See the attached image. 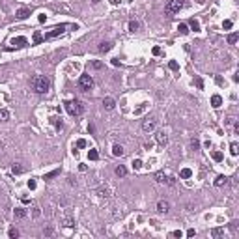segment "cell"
I'll return each instance as SVG.
<instances>
[{
    "instance_id": "6da1fadb",
    "label": "cell",
    "mask_w": 239,
    "mask_h": 239,
    "mask_svg": "<svg viewBox=\"0 0 239 239\" xmlns=\"http://www.w3.org/2000/svg\"><path fill=\"white\" fill-rule=\"evenodd\" d=\"M30 86H32V90H34L36 94H47L51 82H49V79L43 77V75H34V77L30 79Z\"/></svg>"
},
{
    "instance_id": "7a4b0ae2",
    "label": "cell",
    "mask_w": 239,
    "mask_h": 239,
    "mask_svg": "<svg viewBox=\"0 0 239 239\" xmlns=\"http://www.w3.org/2000/svg\"><path fill=\"white\" fill-rule=\"evenodd\" d=\"M66 110L71 116H81L84 112V105L81 101H77V99H69V101H66Z\"/></svg>"
},
{
    "instance_id": "3957f363",
    "label": "cell",
    "mask_w": 239,
    "mask_h": 239,
    "mask_svg": "<svg viewBox=\"0 0 239 239\" xmlns=\"http://www.w3.org/2000/svg\"><path fill=\"white\" fill-rule=\"evenodd\" d=\"M181 8H183V2H181V0H168V2H166V6H165V11L168 15H174V13H179V11H181Z\"/></svg>"
},
{
    "instance_id": "277c9868",
    "label": "cell",
    "mask_w": 239,
    "mask_h": 239,
    "mask_svg": "<svg viewBox=\"0 0 239 239\" xmlns=\"http://www.w3.org/2000/svg\"><path fill=\"white\" fill-rule=\"evenodd\" d=\"M79 88H81V92H90L94 88V79H92L90 75H81V79H79Z\"/></svg>"
},
{
    "instance_id": "5b68a950",
    "label": "cell",
    "mask_w": 239,
    "mask_h": 239,
    "mask_svg": "<svg viewBox=\"0 0 239 239\" xmlns=\"http://www.w3.org/2000/svg\"><path fill=\"white\" fill-rule=\"evenodd\" d=\"M66 28H67V25H60V26H54V28L51 30V32H47V34H45V39H53V38H56V36H60V34H62V32L66 30Z\"/></svg>"
},
{
    "instance_id": "8992f818",
    "label": "cell",
    "mask_w": 239,
    "mask_h": 239,
    "mask_svg": "<svg viewBox=\"0 0 239 239\" xmlns=\"http://www.w3.org/2000/svg\"><path fill=\"white\" fill-rule=\"evenodd\" d=\"M168 209H170V204L166 200H159L157 202V211L159 213H168Z\"/></svg>"
},
{
    "instance_id": "52a82bcc",
    "label": "cell",
    "mask_w": 239,
    "mask_h": 239,
    "mask_svg": "<svg viewBox=\"0 0 239 239\" xmlns=\"http://www.w3.org/2000/svg\"><path fill=\"white\" fill-rule=\"evenodd\" d=\"M155 140H157L161 146H166V144H168V137L165 135V131H159V133L155 135Z\"/></svg>"
},
{
    "instance_id": "ba28073f",
    "label": "cell",
    "mask_w": 239,
    "mask_h": 239,
    "mask_svg": "<svg viewBox=\"0 0 239 239\" xmlns=\"http://www.w3.org/2000/svg\"><path fill=\"white\" fill-rule=\"evenodd\" d=\"M155 125H157V122H155V120H146V122L142 123V129H144L146 133H150V131L155 129Z\"/></svg>"
},
{
    "instance_id": "9c48e42d",
    "label": "cell",
    "mask_w": 239,
    "mask_h": 239,
    "mask_svg": "<svg viewBox=\"0 0 239 239\" xmlns=\"http://www.w3.org/2000/svg\"><path fill=\"white\" fill-rule=\"evenodd\" d=\"M103 107H105L107 110H112L114 107H116V101H114L112 97H105L103 99Z\"/></svg>"
},
{
    "instance_id": "30bf717a",
    "label": "cell",
    "mask_w": 239,
    "mask_h": 239,
    "mask_svg": "<svg viewBox=\"0 0 239 239\" xmlns=\"http://www.w3.org/2000/svg\"><path fill=\"white\" fill-rule=\"evenodd\" d=\"M28 15H30V10H28V8H21V10H17L15 17H17V19H26Z\"/></svg>"
},
{
    "instance_id": "8fae6325",
    "label": "cell",
    "mask_w": 239,
    "mask_h": 239,
    "mask_svg": "<svg viewBox=\"0 0 239 239\" xmlns=\"http://www.w3.org/2000/svg\"><path fill=\"white\" fill-rule=\"evenodd\" d=\"M110 49H112V43L110 41H103L101 45H99V53H109Z\"/></svg>"
},
{
    "instance_id": "7c38bea8",
    "label": "cell",
    "mask_w": 239,
    "mask_h": 239,
    "mask_svg": "<svg viewBox=\"0 0 239 239\" xmlns=\"http://www.w3.org/2000/svg\"><path fill=\"white\" fill-rule=\"evenodd\" d=\"M11 43L13 45H17V47H26V38H15V39H11Z\"/></svg>"
},
{
    "instance_id": "4fadbf2b",
    "label": "cell",
    "mask_w": 239,
    "mask_h": 239,
    "mask_svg": "<svg viewBox=\"0 0 239 239\" xmlns=\"http://www.w3.org/2000/svg\"><path fill=\"white\" fill-rule=\"evenodd\" d=\"M211 105H213L215 109H219V107L222 105V97L221 95H213V97H211Z\"/></svg>"
},
{
    "instance_id": "5bb4252c",
    "label": "cell",
    "mask_w": 239,
    "mask_h": 239,
    "mask_svg": "<svg viewBox=\"0 0 239 239\" xmlns=\"http://www.w3.org/2000/svg\"><path fill=\"white\" fill-rule=\"evenodd\" d=\"M13 215H15V219H25V217H26V209L17 208V209L13 211Z\"/></svg>"
},
{
    "instance_id": "9a60e30c",
    "label": "cell",
    "mask_w": 239,
    "mask_h": 239,
    "mask_svg": "<svg viewBox=\"0 0 239 239\" xmlns=\"http://www.w3.org/2000/svg\"><path fill=\"white\" fill-rule=\"evenodd\" d=\"M112 155H114V157H122V155H123V148H122L120 144H116V146L112 148Z\"/></svg>"
},
{
    "instance_id": "2e32d148",
    "label": "cell",
    "mask_w": 239,
    "mask_h": 239,
    "mask_svg": "<svg viewBox=\"0 0 239 239\" xmlns=\"http://www.w3.org/2000/svg\"><path fill=\"white\" fill-rule=\"evenodd\" d=\"M116 176H118V178H125V176H127V170H125V166H122V165H120V166H116Z\"/></svg>"
},
{
    "instance_id": "e0dca14e",
    "label": "cell",
    "mask_w": 239,
    "mask_h": 239,
    "mask_svg": "<svg viewBox=\"0 0 239 239\" xmlns=\"http://www.w3.org/2000/svg\"><path fill=\"white\" fill-rule=\"evenodd\" d=\"M8 237H10V239H17L19 237V230L17 228H10V230H8Z\"/></svg>"
},
{
    "instance_id": "ac0fdd59",
    "label": "cell",
    "mask_w": 239,
    "mask_h": 239,
    "mask_svg": "<svg viewBox=\"0 0 239 239\" xmlns=\"http://www.w3.org/2000/svg\"><path fill=\"white\" fill-rule=\"evenodd\" d=\"M90 67H92V69H103V62H99V60H92Z\"/></svg>"
},
{
    "instance_id": "d6986e66",
    "label": "cell",
    "mask_w": 239,
    "mask_h": 239,
    "mask_svg": "<svg viewBox=\"0 0 239 239\" xmlns=\"http://www.w3.org/2000/svg\"><path fill=\"white\" fill-rule=\"evenodd\" d=\"M10 120V112L6 109H0V122H8Z\"/></svg>"
},
{
    "instance_id": "ffe728a7",
    "label": "cell",
    "mask_w": 239,
    "mask_h": 239,
    "mask_svg": "<svg viewBox=\"0 0 239 239\" xmlns=\"http://www.w3.org/2000/svg\"><path fill=\"white\" fill-rule=\"evenodd\" d=\"M189 26H191V28H193L194 32H198V30H200V23H198L196 19H191V21H189Z\"/></svg>"
},
{
    "instance_id": "44dd1931",
    "label": "cell",
    "mask_w": 239,
    "mask_h": 239,
    "mask_svg": "<svg viewBox=\"0 0 239 239\" xmlns=\"http://www.w3.org/2000/svg\"><path fill=\"white\" fill-rule=\"evenodd\" d=\"M191 176H193V170H189V168H183L181 172H179V178H183V179H187Z\"/></svg>"
},
{
    "instance_id": "7402d4cb",
    "label": "cell",
    "mask_w": 239,
    "mask_h": 239,
    "mask_svg": "<svg viewBox=\"0 0 239 239\" xmlns=\"http://www.w3.org/2000/svg\"><path fill=\"white\" fill-rule=\"evenodd\" d=\"M226 176H217V179H215V187H221V185H224L226 183Z\"/></svg>"
},
{
    "instance_id": "603a6c76",
    "label": "cell",
    "mask_w": 239,
    "mask_h": 239,
    "mask_svg": "<svg viewBox=\"0 0 239 239\" xmlns=\"http://www.w3.org/2000/svg\"><path fill=\"white\" fill-rule=\"evenodd\" d=\"M23 170H25V168H23L19 163H15V165L11 166V172H13V174H23Z\"/></svg>"
},
{
    "instance_id": "cb8c5ba5",
    "label": "cell",
    "mask_w": 239,
    "mask_h": 239,
    "mask_svg": "<svg viewBox=\"0 0 239 239\" xmlns=\"http://www.w3.org/2000/svg\"><path fill=\"white\" fill-rule=\"evenodd\" d=\"M237 39H239V36L236 34V32L228 36V43H230V45H236V43H237Z\"/></svg>"
},
{
    "instance_id": "d4e9b609",
    "label": "cell",
    "mask_w": 239,
    "mask_h": 239,
    "mask_svg": "<svg viewBox=\"0 0 239 239\" xmlns=\"http://www.w3.org/2000/svg\"><path fill=\"white\" fill-rule=\"evenodd\" d=\"M138 28H140V23H138V21H131L129 23V30L131 32H137Z\"/></svg>"
},
{
    "instance_id": "484cf974",
    "label": "cell",
    "mask_w": 239,
    "mask_h": 239,
    "mask_svg": "<svg viewBox=\"0 0 239 239\" xmlns=\"http://www.w3.org/2000/svg\"><path fill=\"white\" fill-rule=\"evenodd\" d=\"M155 179H157L159 183H165V181H168V179H166V176H165V172H157V174H155Z\"/></svg>"
},
{
    "instance_id": "4316f807",
    "label": "cell",
    "mask_w": 239,
    "mask_h": 239,
    "mask_svg": "<svg viewBox=\"0 0 239 239\" xmlns=\"http://www.w3.org/2000/svg\"><path fill=\"white\" fill-rule=\"evenodd\" d=\"M222 234H224V230H222V228H213V230H211V236H213V237H221Z\"/></svg>"
},
{
    "instance_id": "83f0119b",
    "label": "cell",
    "mask_w": 239,
    "mask_h": 239,
    "mask_svg": "<svg viewBox=\"0 0 239 239\" xmlns=\"http://www.w3.org/2000/svg\"><path fill=\"white\" fill-rule=\"evenodd\" d=\"M88 157L92 159V161H97V159H99V153H97L95 150H90V151H88Z\"/></svg>"
},
{
    "instance_id": "f1b7e54d",
    "label": "cell",
    "mask_w": 239,
    "mask_h": 239,
    "mask_svg": "<svg viewBox=\"0 0 239 239\" xmlns=\"http://www.w3.org/2000/svg\"><path fill=\"white\" fill-rule=\"evenodd\" d=\"M239 148V146H237V142H232V144H230V153H232V155H237V150Z\"/></svg>"
},
{
    "instance_id": "f546056e",
    "label": "cell",
    "mask_w": 239,
    "mask_h": 239,
    "mask_svg": "<svg viewBox=\"0 0 239 239\" xmlns=\"http://www.w3.org/2000/svg\"><path fill=\"white\" fill-rule=\"evenodd\" d=\"M97 194H99V196H110V191L109 189H97Z\"/></svg>"
},
{
    "instance_id": "4dcf8cb0",
    "label": "cell",
    "mask_w": 239,
    "mask_h": 239,
    "mask_svg": "<svg viewBox=\"0 0 239 239\" xmlns=\"http://www.w3.org/2000/svg\"><path fill=\"white\" fill-rule=\"evenodd\" d=\"M51 122L54 123V127H56V129H62V120H58V118H51Z\"/></svg>"
},
{
    "instance_id": "1f68e13d",
    "label": "cell",
    "mask_w": 239,
    "mask_h": 239,
    "mask_svg": "<svg viewBox=\"0 0 239 239\" xmlns=\"http://www.w3.org/2000/svg\"><path fill=\"white\" fill-rule=\"evenodd\" d=\"M133 168L135 170H140L142 168V161H140V159H135V161H133Z\"/></svg>"
},
{
    "instance_id": "d6a6232c",
    "label": "cell",
    "mask_w": 239,
    "mask_h": 239,
    "mask_svg": "<svg viewBox=\"0 0 239 239\" xmlns=\"http://www.w3.org/2000/svg\"><path fill=\"white\" fill-rule=\"evenodd\" d=\"M191 148H193V150H198V148H200V142H198L196 138H193V140H191Z\"/></svg>"
},
{
    "instance_id": "836d02e7",
    "label": "cell",
    "mask_w": 239,
    "mask_h": 239,
    "mask_svg": "<svg viewBox=\"0 0 239 239\" xmlns=\"http://www.w3.org/2000/svg\"><path fill=\"white\" fill-rule=\"evenodd\" d=\"M168 67H170V69H172V71H178V69H179V66H178V62H174V60H172V62H170V64H168Z\"/></svg>"
},
{
    "instance_id": "e575fe53",
    "label": "cell",
    "mask_w": 239,
    "mask_h": 239,
    "mask_svg": "<svg viewBox=\"0 0 239 239\" xmlns=\"http://www.w3.org/2000/svg\"><path fill=\"white\" fill-rule=\"evenodd\" d=\"M213 159L215 161H222V153L221 151H213Z\"/></svg>"
},
{
    "instance_id": "d590c367",
    "label": "cell",
    "mask_w": 239,
    "mask_h": 239,
    "mask_svg": "<svg viewBox=\"0 0 239 239\" xmlns=\"http://www.w3.org/2000/svg\"><path fill=\"white\" fill-rule=\"evenodd\" d=\"M178 30L181 32V34H187V32H189V28H187V25H179V26H178Z\"/></svg>"
},
{
    "instance_id": "8d00e7d4",
    "label": "cell",
    "mask_w": 239,
    "mask_h": 239,
    "mask_svg": "<svg viewBox=\"0 0 239 239\" xmlns=\"http://www.w3.org/2000/svg\"><path fill=\"white\" fill-rule=\"evenodd\" d=\"M194 82H196V86H198L200 90L204 88V82H202V79H200V77H196V79H194Z\"/></svg>"
},
{
    "instance_id": "74e56055",
    "label": "cell",
    "mask_w": 239,
    "mask_h": 239,
    "mask_svg": "<svg viewBox=\"0 0 239 239\" xmlns=\"http://www.w3.org/2000/svg\"><path fill=\"white\" fill-rule=\"evenodd\" d=\"M64 224H66L67 228H71V226H73V219H66V221H64Z\"/></svg>"
},
{
    "instance_id": "f35d334b",
    "label": "cell",
    "mask_w": 239,
    "mask_h": 239,
    "mask_svg": "<svg viewBox=\"0 0 239 239\" xmlns=\"http://www.w3.org/2000/svg\"><path fill=\"white\" fill-rule=\"evenodd\" d=\"M34 41H36V43L41 41V34H39V32H36V34H34Z\"/></svg>"
},
{
    "instance_id": "ab89813d",
    "label": "cell",
    "mask_w": 239,
    "mask_h": 239,
    "mask_svg": "<svg viewBox=\"0 0 239 239\" xmlns=\"http://www.w3.org/2000/svg\"><path fill=\"white\" fill-rule=\"evenodd\" d=\"M222 26H224L226 30H230V28H232V21H224V25H222Z\"/></svg>"
},
{
    "instance_id": "60d3db41",
    "label": "cell",
    "mask_w": 239,
    "mask_h": 239,
    "mask_svg": "<svg viewBox=\"0 0 239 239\" xmlns=\"http://www.w3.org/2000/svg\"><path fill=\"white\" fill-rule=\"evenodd\" d=\"M54 176H58V170H54V172L47 174V176H45V179H49V178H54Z\"/></svg>"
},
{
    "instance_id": "b9f144b4",
    "label": "cell",
    "mask_w": 239,
    "mask_h": 239,
    "mask_svg": "<svg viewBox=\"0 0 239 239\" xmlns=\"http://www.w3.org/2000/svg\"><path fill=\"white\" fill-rule=\"evenodd\" d=\"M170 236H172V237H181V236H183V234H181V232H179V230H176V232H172V234H170Z\"/></svg>"
},
{
    "instance_id": "7bdbcfd3",
    "label": "cell",
    "mask_w": 239,
    "mask_h": 239,
    "mask_svg": "<svg viewBox=\"0 0 239 239\" xmlns=\"http://www.w3.org/2000/svg\"><path fill=\"white\" fill-rule=\"evenodd\" d=\"M28 189H36V181H34V179H30V181H28Z\"/></svg>"
},
{
    "instance_id": "ee69618b",
    "label": "cell",
    "mask_w": 239,
    "mask_h": 239,
    "mask_svg": "<svg viewBox=\"0 0 239 239\" xmlns=\"http://www.w3.org/2000/svg\"><path fill=\"white\" fill-rule=\"evenodd\" d=\"M84 146H86L84 140H79V142H77V148H84Z\"/></svg>"
},
{
    "instance_id": "f6af8a7d",
    "label": "cell",
    "mask_w": 239,
    "mask_h": 239,
    "mask_svg": "<svg viewBox=\"0 0 239 239\" xmlns=\"http://www.w3.org/2000/svg\"><path fill=\"white\" fill-rule=\"evenodd\" d=\"M88 131H90V133H95V127H94V125H92V123H90V125H88Z\"/></svg>"
},
{
    "instance_id": "bcb514c9",
    "label": "cell",
    "mask_w": 239,
    "mask_h": 239,
    "mask_svg": "<svg viewBox=\"0 0 239 239\" xmlns=\"http://www.w3.org/2000/svg\"><path fill=\"white\" fill-rule=\"evenodd\" d=\"M122 2V0H110V4H114V6H116V4H120Z\"/></svg>"
},
{
    "instance_id": "7dc6e473",
    "label": "cell",
    "mask_w": 239,
    "mask_h": 239,
    "mask_svg": "<svg viewBox=\"0 0 239 239\" xmlns=\"http://www.w3.org/2000/svg\"><path fill=\"white\" fill-rule=\"evenodd\" d=\"M92 2H94V4H97V2H99V0H92Z\"/></svg>"
}]
</instances>
